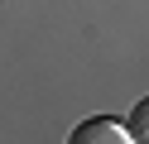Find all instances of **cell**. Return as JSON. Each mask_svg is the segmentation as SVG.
<instances>
[{"instance_id": "6da1fadb", "label": "cell", "mask_w": 149, "mask_h": 144, "mask_svg": "<svg viewBox=\"0 0 149 144\" xmlns=\"http://www.w3.org/2000/svg\"><path fill=\"white\" fill-rule=\"evenodd\" d=\"M68 144H135L130 139V130L120 120H111V115H91V120H82L77 130L68 134Z\"/></svg>"}, {"instance_id": "7a4b0ae2", "label": "cell", "mask_w": 149, "mask_h": 144, "mask_svg": "<svg viewBox=\"0 0 149 144\" xmlns=\"http://www.w3.org/2000/svg\"><path fill=\"white\" fill-rule=\"evenodd\" d=\"M149 106H135V120H130V139H144V130H149Z\"/></svg>"}]
</instances>
